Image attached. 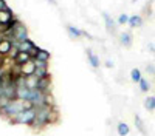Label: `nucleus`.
<instances>
[{
    "mask_svg": "<svg viewBox=\"0 0 155 136\" xmlns=\"http://www.w3.org/2000/svg\"><path fill=\"white\" fill-rule=\"evenodd\" d=\"M149 88H150L149 81H147V79H144V77H141V81H140V90L143 91V93H147V91H149Z\"/></svg>",
    "mask_w": 155,
    "mask_h": 136,
    "instance_id": "aec40b11",
    "label": "nucleus"
},
{
    "mask_svg": "<svg viewBox=\"0 0 155 136\" xmlns=\"http://www.w3.org/2000/svg\"><path fill=\"white\" fill-rule=\"evenodd\" d=\"M44 96H45V93L42 90L33 88L31 93H30V99H28V101H31L36 107H41V105H44Z\"/></svg>",
    "mask_w": 155,
    "mask_h": 136,
    "instance_id": "20e7f679",
    "label": "nucleus"
},
{
    "mask_svg": "<svg viewBox=\"0 0 155 136\" xmlns=\"http://www.w3.org/2000/svg\"><path fill=\"white\" fill-rule=\"evenodd\" d=\"M58 119H59V113H58V110L53 107L51 111H50V115H48V124H54V122H58Z\"/></svg>",
    "mask_w": 155,
    "mask_h": 136,
    "instance_id": "dca6fc26",
    "label": "nucleus"
},
{
    "mask_svg": "<svg viewBox=\"0 0 155 136\" xmlns=\"http://www.w3.org/2000/svg\"><path fill=\"white\" fill-rule=\"evenodd\" d=\"M3 94H5V88H3V87H2V85H0V97H2Z\"/></svg>",
    "mask_w": 155,
    "mask_h": 136,
    "instance_id": "c756f323",
    "label": "nucleus"
},
{
    "mask_svg": "<svg viewBox=\"0 0 155 136\" xmlns=\"http://www.w3.org/2000/svg\"><path fill=\"white\" fill-rule=\"evenodd\" d=\"M87 56H88V60H90V65H92L93 68H99V57L90 48L87 49Z\"/></svg>",
    "mask_w": 155,
    "mask_h": 136,
    "instance_id": "1a4fd4ad",
    "label": "nucleus"
},
{
    "mask_svg": "<svg viewBox=\"0 0 155 136\" xmlns=\"http://www.w3.org/2000/svg\"><path fill=\"white\" fill-rule=\"evenodd\" d=\"M144 107L147 110H155V96H147L146 97V101H144Z\"/></svg>",
    "mask_w": 155,
    "mask_h": 136,
    "instance_id": "a211bd4d",
    "label": "nucleus"
},
{
    "mask_svg": "<svg viewBox=\"0 0 155 136\" xmlns=\"http://www.w3.org/2000/svg\"><path fill=\"white\" fill-rule=\"evenodd\" d=\"M34 74L41 79V77H45V76H48L50 74V71H48V68H36V71H34Z\"/></svg>",
    "mask_w": 155,
    "mask_h": 136,
    "instance_id": "4be33fe9",
    "label": "nucleus"
},
{
    "mask_svg": "<svg viewBox=\"0 0 155 136\" xmlns=\"http://www.w3.org/2000/svg\"><path fill=\"white\" fill-rule=\"evenodd\" d=\"M34 71H36V65H34L33 59L30 62H27V64L19 65V73L20 74H25V76H30V74H33Z\"/></svg>",
    "mask_w": 155,
    "mask_h": 136,
    "instance_id": "39448f33",
    "label": "nucleus"
},
{
    "mask_svg": "<svg viewBox=\"0 0 155 136\" xmlns=\"http://www.w3.org/2000/svg\"><path fill=\"white\" fill-rule=\"evenodd\" d=\"M33 62H34V65H36V68H48V62H45V60H39V59H33Z\"/></svg>",
    "mask_w": 155,
    "mask_h": 136,
    "instance_id": "5701e85b",
    "label": "nucleus"
},
{
    "mask_svg": "<svg viewBox=\"0 0 155 136\" xmlns=\"http://www.w3.org/2000/svg\"><path fill=\"white\" fill-rule=\"evenodd\" d=\"M37 84H39V77L36 76L34 73H33V74H30V76H27V87H28L30 90L37 88Z\"/></svg>",
    "mask_w": 155,
    "mask_h": 136,
    "instance_id": "9d476101",
    "label": "nucleus"
},
{
    "mask_svg": "<svg viewBox=\"0 0 155 136\" xmlns=\"http://www.w3.org/2000/svg\"><path fill=\"white\" fill-rule=\"evenodd\" d=\"M36 115H37V107H33V108H28V110H22L20 113L12 118L9 122L11 124H22V125H31L33 121L36 119Z\"/></svg>",
    "mask_w": 155,
    "mask_h": 136,
    "instance_id": "f257e3e1",
    "label": "nucleus"
},
{
    "mask_svg": "<svg viewBox=\"0 0 155 136\" xmlns=\"http://www.w3.org/2000/svg\"><path fill=\"white\" fill-rule=\"evenodd\" d=\"M102 16H104V20H106V27H107V30H109V31H115V22L112 20V17L107 14V12H104Z\"/></svg>",
    "mask_w": 155,
    "mask_h": 136,
    "instance_id": "f3484780",
    "label": "nucleus"
},
{
    "mask_svg": "<svg viewBox=\"0 0 155 136\" xmlns=\"http://www.w3.org/2000/svg\"><path fill=\"white\" fill-rule=\"evenodd\" d=\"M37 88L42 90L44 93H48V90L51 88V76H50V74H48V76H45V77H41V79H39Z\"/></svg>",
    "mask_w": 155,
    "mask_h": 136,
    "instance_id": "423d86ee",
    "label": "nucleus"
},
{
    "mask_svg": "<svg viewBox=\"0 0 155 136\" xmlns=\"http://www.w3.org/2000/svg\"><path fill=\"white\" fill-rule=\"evenodd\" d=\"M130 79H132V82L140 84V81H141V71H140L138 68H134V70L130 71Z\"/></svg>",
    "mask_w": 155,
    "mask_h": 136,
    "instance_id": "6ab92c4d",
    "label": "nucleus"
},
{
    "mask_svg": "<svg viewBox=\"0 0 155 136\" xmlns=\"http://www.w3.org/2000/svg\"><path fill=\"white\" fill-rule=\"evenodd\" d=\"M9 102H11V99H9V97H6V96L3 94L2 97H0V108H3V107H6V105H8Z\"/></svg>",
    "mask_w": 155,
    "mask_h": 136,
    "instance_id": "393cba45",
    "label": "nucleus"
},
{
    "mask_svg": "<svg viewBox=\"0 0 155 136\" xmlns=\"http://www.w3.org/2000/svg\"><path fill=\"white\" fill-rule=\"evenodd\" d=\"M147 71L152 73V74H155V67L153 65H147Z\"/></svg>",
    "mask_w": 155,
    "mask_h": 136,
    "instance_id": "c85d7f7f",
    "label": "nucleus"
},
{
    "mask_svg": "<svg viewBox=\"0 0 155 136\" xmlns=\"http://www.w3.org/2000/svg\"><path fill=\"white\" fill-rule=\"evenodd\" d=\"M120 40H121V43H123L124 46H130V45H132V34H130V33H127V31L121 33Z\"/></svg>",
    "mask_w": 155,
    "mask_h": 136,
    "instance_id": "9b49d317",
    "label": "nucleus"
},
{
    "mask_svg": "<svg viewBox=\"0 0 155 136\" xmlns=\"http://www.w3.org/2000/svg\"><path fill=\"white\" fill-rule=\"evenodd\" d=\"M6 8H8L6 2H5V0H0V11H5Z\"/></svg>",
    "mask_w": 155,
    "mask_h": 136,
    "instance_id": "cd10ccee",
    "label": "nucleus"
},
{
    "mask_svg": "<svg viewBox=\"0 0 155 136\" xmlns=\"http://www.w3.org/2000/svg\"><path fill=\"white\" fill-rule=\"evenodd\" d=\"M37 51H39V46H37V45H34V46H33V48L30 49V51H28V53H30V56H31V57L34 59V57L37 56Z\"/></svg>",
    "mask_w": 155,
    "mask_h": 136,
    "instance_id": "bb28decb",
    "label": "nucleus"
},
{
    "mask_svg": "<svg viewBox=\"0 0 155 136\" xmlns=\"http://www.w3.org/2000/svg\"><path fill=\"white\" fill-rule=\"evenodd\" d=\"M33 57L30 56L28 51H19V49H16L14 54H12V62L14 64H19V65H23L27 64V62H30Z\"/></svg>",
    "mask_w": 155,
    "mask_h": 136,
    "instance_id": "7ed1b4c3",
    "label": "nucleus"
},
{
    "mask_svg": "<svg viewBox=\"0 0 155 136\" xmlns=\"http://www.w3.org/2000/svg\"><path fill=\"white\" fill-rule=\"evenodd\" d=\"M28 39V30L27 27L20 22L17 20L14 23V27H12V37L9 40H16V42H23V40H27Z\"/></svg>",
    "mask_w": 155,
    "mask_h": 136,
    "instance_id": "f03ea898",
    "label": "nucleus"
},
{
    "mask_svg": "<svg viewBox=\"0 0 155 136\" xmlns=\"http://www.w3.org/2000/svg\"><path fill=\"white\" fill-rule=\"evenodd\" d=\"M67 30H68V33H70L71 37H81V36H84V31L79 30V28H76V27H73V25H68Z\"/></svg>",
    "mask_w": 155,
    "mask_h": 136,
    "instance_id": "4468645a",
    "label": "nucleus"
},
{
    "mask_svg": "<svg viewBox=\"0 0 155 136\" xmlns=\"http://www.w3.org/2000/svg\"><path fill=\"white\" fill-rule=\"evenodd\" d=\"M2 64H3V57H2V54H0V67H2Z\"/></svg>",
    "mask_w": 155,
    "mask_h": 136,
    "instance_id": "2f4dec72",
    "label": "nucleus"
},
{
    "mask_svg": "<svg viewBox=\"0 0 155 136\" xmlns=\"http://www.w3.org/2000/svg\"><path fill=\"white\" fill-rule=\"evenodd\" d=\"M30 93H31V90L28 88L27 85H23V87H17V99L27 101V99H30Z\"/></svg>",
    "mask_w": 155,
    "mask_h": 136,
    "instance_id": "6e6552de",
    "label": "nucleus"
},
{
    "mask_svg": "<svg viewBox=\"0 0 155 136\" xmlns=\"http://www.w3.org/2000/svg\"><path fill=\"white\" fill-rule=\"evenodd\" d=\"M135 125L141 131V134H146V127H144V124H143V121H141L140 116H135Z\"/></svg>",
    "mask_w": 155,
    "mask_h": 136,
    "instance_id": "412c9836",
    "label": "nucleus"
},
{
    "mask_svg": "<svg viewBox=\"0 0 155 136\" xmlns=\"http://www.w3.org/2000/svg\"><path fill=\"white\" fill-rule=\"evenodd\" d=\"M116 130H118V134L120 136H127L129 134V125L126 122H120L118 127H116Z\"/></svg>",
    "mask_w": 155,
    "mask_h": 136,
    "instance_id": "2eb2a0df",
    "label": "nucleus"
},
{
    "mask_svg": "<svg viewBox=\"0 0 155 136\" xmlns=\"http://www.w3.org/2000/svg\"><path fill=\"white\" fill-rule=\"evenodd\" d=\"M118 25H124V23H129V16L127 14H121L120 17H118Z\"/></svg>",
    "mask_w": 155,
    "mask_h": 136,
    "instance_id": "a878e982",
    "label": "nucleus"
},
{
    "mask_svg": "<svg viewBox=\"0 0 155 136\" xmlns=\"http://www.w3.org/2000/svg\"><path fill=\"white\" fill-rule=\"evenodd\" d=\"M44 104H45V105H54V99H53V96H51L50 93H45V96H44Z\"/></svg>",
    "mask_w": 155,
    "mask_h": 136,
    "instance_id": "b1692460",
    "label": "nucleus"
},
{
    "mask_svg": "<svg viewBox=\"0 0 155 136\" xmlns=\"http://www.w3.org/2000/svg\"><path fill=\"white\" fill-rule=\"evenodd\" d=\"M34 59H39V60H45V62H48V60L51 59V54H50V51H47V49H42V48H39V51H37V56H36Z\"/></svg>",
    "mask_w": 155,
    "mask_h": 136,
    "instance_id": "ddd939ff",
    "label": "nucleus"
},
{
    "mask_svg": "<svg viewBox=\"0 0 155 136\" xmlns=\"http://www.w3.org/2000/svg\"><path fill=\"white\" fill-rule=\"evenodd\" d=\"M143 25V19H141L140 16H132V17H129V27L130 28H138Z\"/></svg>",
    "mask_w": 155,
    "mask_h": 136,
    "instance_id": "f8f14e48",
    "label": "nucleus"
},
{
    "mask_svg": "<svg viewBox=\"0 0 155 136\" xmlns=\"http://www.w3.org/2000/svg\"><path fill=\"white\" fill-rule=\"evenodd\" d=\"M106 67H107V68H110V67H112V62H110V60H107V62H106Z\"/></svg>",
    "mask_w": 155,
    "mask_h": 136,
    "instance_id": "7c9ffc66",
    "label": "nucleus"
},
{
    "mask_svg": "<svg viewBox=\"0 0 155 136\" xmlns=\"http://www.w3.org/2000/svg\"><path fill=\"white\" fill-rule=\"evenodd\" d=\"M3 39H5V36H3V34H2V33H0V42H2V40H3Z\"/></svg>",
    "mask_w": 155,
    "mask_h": 136,
    "instance_id": "473e14b6",
    "label": "nucleus"
},
{
    "mask_svg": "<svg viewBox=\"0 0 155 136\" xmlns=\"http://www.w3.org/2000/svg\"><path fill=\"white\" fill-rule=\"evenodd\" d=\"M11 49H12V40H9V39H6V37H5V39L0 42V54H2V56L9 54Z\"/></svg>",
    "mask_w": 155,
    "mask_h": 136,
    "instance_id": "0eeeda50",
    "label": "nucleus"
}]
</instances>
